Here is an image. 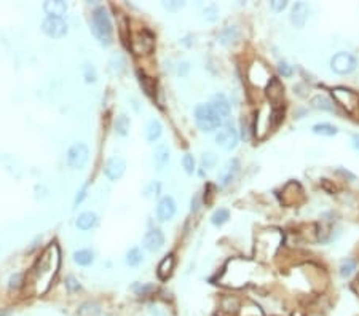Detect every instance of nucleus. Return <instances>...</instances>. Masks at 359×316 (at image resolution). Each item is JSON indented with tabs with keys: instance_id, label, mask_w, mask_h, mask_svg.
Masks as SVG:
<instances>
[{
	"instance_id": "nucleus-28",
	"label": "nucleus",
	"mask_w": 359,
	"mask_h": 316,
	"mask_svg": "<svg viewBox=\"0 0 359 316\" xmlns=\"http://www.w3.org/2000/svg\"><path fill=\"white\" fill-rule=\"evenodd\" d=\"M82 74H83V79H85L87 83H94L97 80V72H96V67L90 63H85L82 67Z\"/></svg>"
},
{
	"instance_id": "nucleus-45",
	"label": "nucleus",
	"mask_w": 359,
	"mask_h": 316,
	"mask_svg": "<svg viewBox=\"0 0 359 316\" xmlns=\"http://www.w3.org/2000/svg\"><path fill=\"white\" fill-rule=\"evenodd\" d=\"M351 141H353V147H355L356 150H359V134H353Z\"/></svg>"
},
{
	"instance_id": "nucleus-18",
	"label": "nucleus",
	"mask_w": 359,
	"mask_h": 316,
	"mask_svg": "<svg viewBox=\"0 0 359 316\" xmlns=\"http://www.w3.org/2000/svg\"><path fill=\"white\" fill-rule=\"evenodd\" d=\"M97 223V215L93 212V211H85V212H82L77 220H75V225H77V228L83 230V232H87V230H91L94 225Z\"/></svg>"
},
{
	"instance_id": "nucleus-23",
	"label": "nucleus",
	"mask_w": 359,
	"mask_h": 316,
	"mask_svg": "<svg viewBox=\"0 0 359 316\" xmlns=\"http://www.w3.org/2000/svg\"><path fill=\"white\" fill-rule=\"evenodd\" d=\"M144 262V254L139 248H131L126 252V264L129 267H137Z\"/></svg>"
},
{
	"instance_id": "nucleus-8",
	"label": "nucleus",
	"mask_w": 359,
	"mask_h": 316,
	"mask_svg": "<svg viewBox=\"0 0 359 316\" xmlns=\"http://www.w3.org/2000/svg\"><path fill=\"white\" fill-rule=\"evenodd\" d=\"M216 142L220 149L224 150H233L238 144V133H236L235 126L227 125L224 128L219 129V133L216 134Z\"/></svg>"
},
{
	"instance_id": "nucleus-2",
	"label": "nucleus",
	"mask_w": 359,
	"mask_h": 316,
	"mask_svg": "<svg viewBox=\"0 0 359 316\" xmlns=\"http://www.w3.org/2000/svg\"><path fill=\"white\" fill-rule=\"evenodd\" d=\"M91 32L96 37V40L104 45V47H109L112 43V21L105 6H97L93 11V16H91Z\"/></svg>"
},
{
	"instance_id": "nucleus-24",
	"label": "nucleus",
	"mask_w": 359,
	"mask_h": 316,
	"mask_svg": "<svg viewBox=\"0 0 359 316\" xmlns=\"http://www.w3.org/2000/svg\"><path fill=\"white\" fill-rule=\"evenodd\" d=\"M228 219H230V212H228V210H225V208H219V210H216L211 215V222L216 227L224 225L225 222H228Z\"/></svg>"
},
{
	"instance_id": "nucleus-17",
	"label": "nucleus",
	"mask_w": 359,
	"mask_h": 316,
	"mask_svg": "<svg viewBox=\"0 0 359 316\" xmlns=\"http://www.w3.org/2000/svg\"><path fill=\"white\" fill-rule=\"evenodd\" d=\"M174 264H176V260H174V256H173V254H170V256H166V257H163V260L160 262L158 270H157L158 278L162 280V281H166L168 278H170V276L173 275Z\"/></svg>"
},
{
	"instance_id": "nucleus-47",
	"label": "nucleus",
	"mask_w": 359,
	"mask_h": 316,
	"mask_svg": "<svg viewBox=\"0 0 359 316\" xmlns=\"http://www.w3.org/2000/svg\"><path fill=\"white\" fill-rule=\"evenodd\" d=\"M0 316H8V313H0Z\"/></svg>"
},
{
	"instance_id": "nucleus-14",
	"label": "nucleus",
	"mask_w": 359,
	"mask_h": 316,
	"mask_svg": "<svg viewBox=\"0 0 359 316\" xmlns=\"http://www.w3.org/2000/svg\"><path fill=\"white\" fill-rule=\"evenodd\" d=\"M310 16V6L305 2H297L291 11V22L295 27H303Z\"/></svg>"
},
{
	"instance_id": "nucleus-36",
	"label": "nucleus",
	"mask_w": 359,
	"mask_h": 316,
	"mask_svg": "<svg viewBox=\"0 0 359 316\" xmlns=\"http://www.w3.org/2000/svg\"><path fill=\"white\" fill-rule=\"evenodd\" d=\"M154 289H155V286H152V284H134L133 286V291L137 296H147L149 292H152Z\"/></svg>"
},
{
	"instance_id": "nucleus-35",
	"label": "nucleus",
	"mask_w": 359,
	"mask_h": 316,
	"mask_svg": "<svg viewBox=\"0 0 359 316\" xmlns=\"http://www.w3.org/2000/svg\"><path fill=\"white\" fill-rule=\"evenodd\" d=\"M22 283H24V275L22 273H14L10 276V281H8V288L10 289H18L22 286Z\"/></svg>"
},
{
	"instance_id": "nucleus-44",
	"label": "nucleus",
	"mask_w": 359,
	"mask_h": 316,
	"mask_svg": "<svg viewBox=\"0 0 359 316\" xmlns=\"http://www.w3.org/2000/svg\"><path fill=\"white\" fill-rule=\"evenodd\" d=\"M198 208H200V198H198V195H195L192 198V211H198Z\"/></svg>"
},
{
	"instance_id": "nucleus-5",
	"label": "nucleus",
	"mask_w": 359,
	"mask_h": 316,
	"mask_svg": "<svg viewBox=\"0 0 359 316\" xmlns=\"http://www.w3.org/2000/svg\"><path fill=\"white\" fill-rule=\"evenodd\" d=\"M88 157H90V150L87 147V144L75 142V144L71 145V147H69L66 160H67V165L71 166L72 169H82L83 166L87 165Z\"/></svg>"
},
{
	"instance_id": "nucleus-10",
	"label": "nucleus",
	"mask_w": 359,
	"mask_h": 316,
	"mask_svg": "<svg viewBox=\"0 0 359 316\" xmlns=\"http://www.w3.org/2000/svg\"><path fill=\"white\" fill-rule=\"evenodd\" d=\"M165 244V235L160 228H152L142 238V248L150 252H157Z\"/></svg>"
},
{
	"instance_id": "nucleus-38",
	"label": "nucleus",
	"mask_w": 359,
	"mask_h": 316,
	"mask_svg": "<svg viewBox=\"0 0 359 316\" xmlns=\"http://www.w3.org/2000/svg\"><path fill=\"white\" fill-rule=\"evenodd\" d=\"M278 71H279V74L282 77H291L292 72H294V69H292L291 64L286 63V61H281V63L278 64Z\"/></svg>"
},
{
	"instance_id": "nucleus-12",
	"label": "nucleus",
	"mask_w": 359,
	"mask_h": 316,
	"mask_svg": "<svg viewBox=\"0 0 359 316\" xmlns=\"http://www.w3.org/2000/svg\"><path fill=\"white\" fill-rule=\"evenodd\" d=\"M174 214H176V202L173 200V197H170V195L163 197L158 202V206H157V217H158V220L166 222V220L173 219Z\"/></svg>"
},
{
	"instance_id": "nucleus-26",
	"label": "nucleus",
	"mask_w": 359,
	"mask_h": 316,
	"mask_svg": "<svg viewBox=\"0 0 359 316\" xmlns=\"http://www.w3.org/2000/svg\"><path fill=\"white\" fill-rule=\"evenodd\" d=\"M129 126H131V121L126 117V115L121 113L120 117H117L115 120V133L118 136H126L128 131H129Z\"/></svg>"
},
{
	"instance_id": "nucleus-3",
	"label": "nucleus",
	"mask_w": 359,
	"mask_h": 316,
	"mask_svg": "<svg viewBox=\"0 0 359 316\" xmlns=\"http://www.w3.org/2000/svg\"><path fill=\"white\" fill-rule=\"evenodd\" d=\"M195 123L196 126L201 131H206V133H211V131L217 129L220 125H222V120L220 117L212 110V107L208 104H198L195 107Z\"/></svg>"
},
{
	"instance_id": "nucleus-37",
	"label": "nucleus",
	"mask_w": 359,
	"mask_h": 316,
	"mask_svg": "<svg viewBox=\"0 0 359 316\" xmlns=\"http://www.w3.org/2000/svg\"><path fill=\"white\" fill-rule=\"evenodd\" d=\"M217 14H219V10L214 5H209V6H206V8H204V18L208 21H211V22H214L217 19Z\"/></svg>"
},
{
	"instance_id": "nucleus-29",
	"label": "nucleus",
	"mask_w": 359,
	"mask_h": 316,
	"mask_svg": "<svg viewBox=\"0 0 359 316\" xmlns=\"http://www.w3.org/2000/svg\"><path fill=\"white\" fill-rule=\"evenodd\" d=\"M356 260L355 259H347V260H343L342 262V265H340V275L343 276V278H348V276L353 275V272L356 270Z\"/></svg>"
},
{
	"instance_id": "nucleus-41",
	"label": "nucleus",
	"mask_w": 359,
	"mask_h": 316,
	"mask_svg": "<svg viewBox=\"0 0 359 316\" xmlns=\"http://www.w3.org/2000/svg\"><path fill=\"white\" fill-rule=\"evenodd\" d=\"M87 192H88V184H83L82 189L77 192V197H75V200H74V205H75V206H79V205L83 202V200L87 198Z\"/></svg>"
},
{
	"instance_id": "nucleus-33",
	"label": "nucleus",
	"mask_w": 359,
	"mask_h": 316,
	"mask_svg": "<svg viewBox=\"0 0 359 316\" xmlns=\"http://www.w3.org/2000/svg\"><path fill=\"white\" fill-rule=\"evenodd\" d=\"M110 69L113 71V74H121L125 69V59L120 55H113L110 58Z\"/></svg>"
},
{
	"instance_id": "nucleus-13",
	"label": "nucleus",
	"mask_w": 359,
	"mask_h": 316,
	"mask_svg": "<svg viewBox=\"0 0 359 316\" xmlns=\"http://www.w3.org/2000/svg\"><path fill=\"white\" fill-rule=\"evenodd\" d=\"M238 169H240V161L238 160H236V158L228 160L225 163V166L220 169L219 176H217V181H219L220 186H222V187L228 186V184L235 179V176H236V173H238Z\"/></svg>"
},
{
	"instance_id": "nucleus-43",
	"label": "nucleus",
	"mask_w": 359,
	"mask_h": 316,
	"mask_svg": "<svg viewBox=\"0 0 359 316\" xmlns=\"http://www.w3.org/2000/svg\"><path fill=\"white\" fill-rule=\"evenodd\" d=\"M188 69H190V66H188V63H182V64H179V75H185L187 72H188Z\"/></svg>"
},
{
	"instance_id": "nucleus-27",
	"label": "nucleus",
	"mask_w": 359,
	"mask_h": 316,
	"mask_svg": "<svg viewBox=\"0 0 359 316\" xmlns=\"http://www.w3.org/2000/svg\"><path fill=\"white\" fill-rule=\"evenodd\" d=\"M236 38H238V30H236V27H227V29L222 30V32H220L219 42L224 43V45H228V43L235 42Z\"/></svg>"
},
{
	"instance_id": "nucleus-30",
	"label": "nucleus",
	"mask_w": 359,
	"mask_h": 316,
	"mask_svg": "<svg viewBox=\"0 0 359 316\" xmlns=\"http://www.w3.org/2000/svg\"><path fill=\"white\" fill-rule=\"evenodd\" d=\"M160 190H162V184L157 182V181H152L150 184H147V186L144 187L142 194H144V197H147V198H154V197L160 195Z\"/></svg>"
},
{
	"instance_id": "nucleus-6",
	"label": "nucleus",
	"mask_w": 359,
	"mask_h": 316,
	"mask_svg": "<svg viewBox=\"0 0 359 316\" xmlns=\"http://www.w3.org/2000/svg\"><path fill=\"white\" fill-rule=\"evenodd\" d=\"M154 47H155V37L146 29L137 32L131 42V48L136 55H147V53L154 50Z\"/></svg>"
},
{
	"instance_id": "nucleus-40",
	"label": "nucleus",
	"mask_w": 359,
	"mask_h": 316,
	"mask_svg": "<svg viewBox=\"0 0 359 316\" xmlns=\"http://www.w3.org/2000/svg\"><path fill=\"white\" fill-rule=\"evenodd\" d=\"M66 288L71 291V292H77V291H80L82 289V286H80V283L74 278V276H69V278L66 280Z\"/></svg>"
},
{
	"instance_id": "nucleus-34",
	"label": "nucleus",
	"mask_w": 359,
	"mask_h": 316,
	"mask_svg": "<svg viewBox=\"0 0 359 316\" xmlns=\"http://www.w3.org/2000/svg\"><path fill=\"white\" fill-rule=\"evenodd\" d=\"M182 166H184L187 174H193V171H195V158H193L192 153H185V155L182 157Z\"/></svg>"
},
{
	"instance_id": "nucleus-20",
	"label": "nucleus",
	"mask_w": 359,
	"mask_h": 316,
	"mask_svg": "<svg viewBox=\"0 0 359 316\" xmlns=\"http://www.w3.org/2000/svg\"><path fill=\"white\" fill-rule=\"evenodd\" d=\"M162 131H163V126H162V123H160L158 120H150L147 123V128H146V137H147V141L149 142H155L160 136H162Z\"/></svg>"
},
{
	"instance_id": "nucleus-22",
	"label": "nucleus",
	"mask_w": 359,
	"mask_h": 316,
	"mask_svg": "<svg viewBox=\"0 0 359 316\" xmlns=\"http://www.w3.org/2000/svg\"><path fill=\"white\" fill-rule=\"evenodd\" d=\"M311 104L315 109H319V110H329L332 112L334 110V104L332 101L327 96H323V95H318L311 99Z\"/></svg>"
},
{
	"instance_id": "nucleus-1",
	"label": "nucleus",
	"mask_w": 359,
	"mask_h": 316,
	"mask_svg": "<svg viewBox=\"0 0 359 316\" xmlns=\"http://www.w3.org/2000/svg\"><path fill=\"white\" fill-rule=\"evenodd\" d=\"M61 264V251L56 243H51L47 249L42 252V256L37 259V262L30 272V281L35 286V291L39 294H43L50 288L53 278L56 276Z\"/></svg>"
},
{
	"instance_id": "nucleus-25",
	"label": "nucleus",
	"mask_w": 359,
	"mask_h": 316,
	"mask_svg": "<svg viewBox=\"0 0 359 316\" xmlns=\"http://www.w3.org/2000/svg\"><path fill=\"white\" fill-rule=\"evenodd\" d=\"M79 316H101V307L94 302H87L79 308Z\"/></svg>"
},
{
	"instance_id": "nucleus-4",
	"label": "nucleus",
	"mask_w": 359,
	"mask_h": 316,
	"mask_svg": "<svg viewBox=\"0 0 359 316\" xmlns=\"http://www.w3.org/2000/svg\"><path fill=\"white\" fill-rule=\"evenodd\" d=\"M358 67V59L355 55L348 51H339L335 53L331 59V69L339 75H347L355 72Z\"/></svg>"
},
{
	"instance_id": "nucleus-31",
	"label": "nucleus",
	"mask_w": 359,
	"mask_h": 316,
	"mask_svg": "<svg viewBox=\"0 0 359 316\" xmlns=\"http://www.w3.org/2000/svg\"><path fill=\"white\" fill-rule=\"evenodd\" d=\"M217 163V155L214 152H206L201 157V168L203 169H211Z\"/></svg>"
},
{
	"instance_id": "nucleus-39",
	"label": "nucleus",
	"mask_w": 359,
	"mask_h": 316,
	"mask_svg": "<svg viewBox=\"0 0 359 316\" xmlns=\"http://www.w3.org/2000/svg\"><path fill=\"white\" fill-rule=\"evenodd\" d=\"M185 3L184 2H179V0H170V2H163V6L168 10V11H178L180 10L182 6H184Z\"/></svg>"
},
{
	"instance_id": "nucleus-19",
	"label": "nucleus",
	"mask_w": 359,
	"mask_h": 316,
	"mask_svg": "<svg viewBox=\"0 0 359 316\" xmlns=\"http://www.w3.org/2000/svg\"><path fill=\"white\" fill-rule=\"evenodd\" d=\"M74 262L77 265H82V267H88L94 262V254L93 251L90 249H79L74 252Z\"/></svg>"
},
{
	"instance_id": "nucleus-32",
	"label": "nucleus",
	"mask_w": 359,
	"mask_h": 316,
	"mask_svg": "<svg viewBox=\"0 0 359 316\" xmlns=\"http://www.w3.org/2000/svg\"><path fill=\"white\" fill-rule=\"evenodd\" d=\"M137 77H139L141 87H144V90H146V95H149V96L154 95V80H152L150 77H147L146 74H141V72H137Z\"/></svg>"
},
{
	"instance_id": "nucleus-46",
	"label": "nucleus",
	"mask_w": 359,
	"mask_h": 316,
	"mask_svg": "<svg viewBox=\"0 0 359 316\" xmlns=\"http://www.w3.org/2000/svg\"><path fill=\"white\" fill-rule=\"evenodd\" d=\"M152 316H165V313H162L160 310H154L152 312Z\"/></svg>"
},
{
	"instance_id": "nucleus-16",
	"label": "nucleus",
	"mask_w": 359,
	"mask_h": 316,
	"mask_svg": "<svg viewBox=\"0 0 359 316\" xmlns=\"http://www.w3.org/2000/svg\"><path fill=\"white\" fill-rule=\"evenodd\" d=\"M170 163V149L166 144L157 145V149L154 152V166L157 168V171H163V169Z\"/></svg>"
},
{
	"instance_id": "nucleus-21",
	"label": "nucleus",
	"mask_w": 359,
	"mask_h": 316,
	"mask_svg": "<svg viewBox=\"0 0 359 316\" xmlns=\"http://www.w3.org/2000/svg\"><path fill=\"white\" fill-rule=\"evenodd\" d=\"M311 129H313V133L319 134V136H335L339 133L337 126L331 125V123H316Z\"/></svg>"
},
{
	"instance_id": "nucleus-15",
	"label": "nucleus",
	"mask_w": 359,
	"mask_h": 316,
	"mask_svg": "<svg viewBox=\"0 0 359 316\" xmlns=\"http://www.w3.org/2000/svg\"><path fill=\"white\" fill-rule=\"evenodd\" d=\"M43 11L51 18H63L67 11V3L64 0H47L43 3Z\"/></svg>"
},
{
	"instance_id": "nucleus-9",
	"label": "nucleus",
	"mask_w": 359,
	"mask_h": 316,
	"mask_svg": "<svg viewBox=\"0 0 359 316\" xmlns=\"http://www.w3.org/2000/svg\"><path fill=\"white\" fill-rule=\"evenodd\" d=\"M126 171V161L125 158H121V157H112L107 160V163H105V168H104V173L107 176V179L112 181V182H115L118 179H121L123 177Z\"/></svg>"
},
{
	"instance_id": "nucleus-7",
	"label": "nucleus",
	"mask_w": 359,
	"mask_h": 316,
	"mask_svg": "<svg viewBox=\"0 0 359 316\" xmlns=\"http://www.w3.org/2000/svg\"><path fill=\"white\" fill-rule=\"evenodd\" d=\"M42 30L51 38H63L67 34V22L63 18L47 16L42 22Z\"/></svg>"
},
{
	"instance_id": "nucleus-42",
	"label": "nucleus",
	"mask_w": 359,
	"mask_h": 316,
	"mask_svg": "<svg viewBox=\"0 0 359 316\" xmlns=\"http://www.w3.org/2000/svg\"><path fill=\"white\" fill-rule=\"evenodd\" d=\"M270 6H271L273 11L279 13L287 6V2H284V0H273V2H270Z\"/></svg>"
},
{
	"instance_id": "nucleus-11",
	"label": "nucleus",
	"mask_w": 359,
	"mask_h": 316,
	"mask_svg": "<svg viewBox=\"0 0 359 316\" xmlns=\"http://www.w3.org/2000/svg\"><path fill=\"white\" fill-rule=\"evenodd\" d=\"M209 105L212 107V110L216 112L220 120H227L228 117H230V112H232V107H230V101L227 99V96L224 95H214L211 98V101H209Z\"/></svg>"
}]
</instances>
